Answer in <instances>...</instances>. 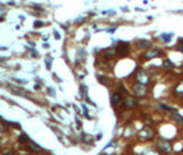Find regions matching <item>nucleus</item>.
<instances>
[{
    "label": "nucleus",
    "mask_w": 183,
    "mask_h": 155,
    "mask_svg": "<svg viewBox=\"0 0 183 155\" xmlns=\"http://www.w3.org/2000/svg\"><path fill=\"white\" fill-rule=\"evenodd\" d=\"M124 103H126L127 108H135L138 102H137V99L133 98V97H127L126 101H124Z\"/></svg>",
    "instance_id": "5"
},
{
    "label": "nucleus",
    "mask_w": 183,
    "mask_h": 155,
    "mask_svg": "<svg viewBox=\"0 0 183 155\" xmlns=\"http://www.w3.org/2000/svg\"><path fill=\"white\" fill-rule=\"evenodd\" d=\"M172 116L175 117V120H176V121H179V123H183V117L178 116V114H175V113H172Z\"/></svg>",
    "instance_id": "14"
},
{
    "label": "nucleus",
    "mask_w": 183,
    "mask_h": 155,
    "mask_svg": "<svg viewBox=\"0 0 183 155\" xmlns=\"http://www.w3.org/2000/svg\"><path fill=\"white\" fill-rule=\"evenodd\" d=\"M161 55V50L160 49H153L150 50V52H148V55H146V59H153V57H158Z\"/></svg>",
    "instance_id": "7"
},
{
    "label": "nucleus",
    "mask_w": 183,
    "mask_h": 155,
    "mask_svg": "<svg viewBox=\"0 0 183 155\" xmlns=\"http://www.w3.org/2000/svg\"><path fill=\"white\" fill-rule=\"evenodd\" d=\"M142 136V138H146V139H152L153 138V136H155V132H153V131L152 129H148V128H146V129L144 131V132H141V133H139Z\"/></svg>",
    "instance_id": "8"
},
{
    "label": "nucleus",
    "mask_w": 183,
    "mask_h": 155,
    "mask_svg": "<svg viewBox=\"0 0 183 155\" xmlns=\"http://www.w3.org/2000/svg\"><path fill=\"white\" fill-rule=\"evenodd\" d=\"M26 144H28V148H29V150H32L33 152H40V151H42V148L40 147V146L34 144V143H33L32 140L29 141V143H26Z\"/></svg>",
    "instance_id": "6"
},
{
    "label": "nucleus",
    "mask_w": 183,
    "mask_h": 155,
    "mask_svg": "<svg viewBox=\"0 0 183 155\" xmlns=\"http://www.w3.org/2000/svg\"><path fill=\"white\" fill-rule=\"evenodd\" d=\"M152 45L150 41H146V39H141V41H137V46L138 48H149V46Z\"/></svg>",
    "instance_id": "9"
},
{
    "label": "nucleus",
    "mask_w": 183,
    "mask_h": 155,
    "mask_svg": "<svg viewBox=\"0 0 183 155\" xmlns=\"http://www.w3.org/2000/svg\"><path fill=\"white\" fill-rule=\"evenodd\" d=\"M4 155H14L12 152H7V154H4Z\"/></svg>",
    "instance_id": "16"
},
{
    "label": "nucleus",
    "mask_w": 183,
    "mask_h": 155,
    "mask_svg": "<svg viewBox=\"0 0 183 155\" xmlns=\"http://www.w3.org/2000/svg\"><path fill=\"white\" fill-rule=\"evenodd\" d=\"M115 53H116L115 49H107L105 52H104V57H105V59H111V57L115 56Z\"/></svg>",
    "instance_id": "10"
},
{
    "label": "nucleus",
    "mask_w": 183,
    "mask_h": 155,
    "mask_svg": "<svg viewBox=\"0 0 183 155\" xmlns=\"http://www.w3.org/2000/svg\"><path fill=\"white\" fill-rule=\"evenodd\" d=\"M164 67H166L167 70H169V68H172V63H171V61H168V60H166V61H164Z\"/></svg>",
    "instance_id": "13"
},
{
    "label": "nucleus",
    "mask_w": 183,
    "mask_h": 155,
    "mask_svg": "<svg viewBox=\"0 0 183 155\" xmlns=\"http://www.w3.org/2000/svg\"><path fill=\"white\" fill-rule=\"evenodd\" d=\"M160 37H161V38L166 41V44H167V42H168V39L172 38V33H168V34H161Z\"/></svg>",
    "instance_id": "12"
},
{
    "label": "nucleus",
    "mask_w": 183,
    "mask_h": 155,
    "mask_svg": "<svg viewBox=\"0 0 183 155\" xmlns=\"http://www.w3.org/2000/svg\"><path fill=\"white\" fill-rule=\"evenodd\" d=\"M19 141H22V143H29V141H30V138H29L26 133H22L21 136H19Z\"/></svg>",
    "instance_id": "11"
},
{
    "label": "nucleus",
    "mask_w": 183,
    "mask_h": 155,
    "mask_svg": "<svg viewBox=\"0 0 183 155\" xmlns=\"http://www.w3.org/2000/svg\"><path fill=\"white\" fill-rule=\"evenodd\" d=\"M120 101H122V97H120L119 93L112 94V98H111V103H112V106H118L120 103Z\"/></svg>",
    "instance_id": "4"
},
{
    "label": "nucleus",
    "mask_w": 183,
    "mask_h": 155,
    "mask_svg": "<svg viewBox=\"0 0 183 155\" xmlns=\"http://www.w3.org/2000/svg\"><path fill=\"white\" fill-rule=\"evenodd\" d=\"M178 50H180V52H183V44H182V45H179V46H178Z\"/></svg>",
    "instance_id": "15"
},
{
    "label": "nucleus",
    "mask_w": 183,
    "mask_h": 155,
    "mask_svg": "<svg viewBox=\"0 0 183 155\" xmlns=\"http://www.w3.org/2000/svg\"><path fill=\"white\" fill-rule=\"evenodd\" d=\"M158 147L164 152H171V143H168L167 140H158Z\"/></svg>",
    "instance_id": "2"
},
{
    "label": "nucleus",
    "mask_w": 183,
    "mask_h": 155,
    "mask_svg": "<svg viewBox=\"0 0 183 155\" xmlns=\"http://www.w3.org/2000/svg\"><path fill=\"white\" fill-rule=\"evenodd\" d=\"M134 91H135V94H137L138 97H144V95L146 94V88H145V86L142 85V83H139V85L134 86Z\"/></svg>",
    "instance_id": "1"
},
{
    "label": "nucleus",
    "mask_w": 183,
    "mask_h": 155,
    "mask_svg": "<svg viewBox=\"0 0 183 155\" xmlns=\"http://www.w3.org/2000/svg\"><path fill=\"white\" fill-rule=\"evenodd\" d=\"M129 52V45H126V44H119L116 48V53H119V55H126V53Z\"/></svg>",
    "instance_id": "3"
}]
</instances>
